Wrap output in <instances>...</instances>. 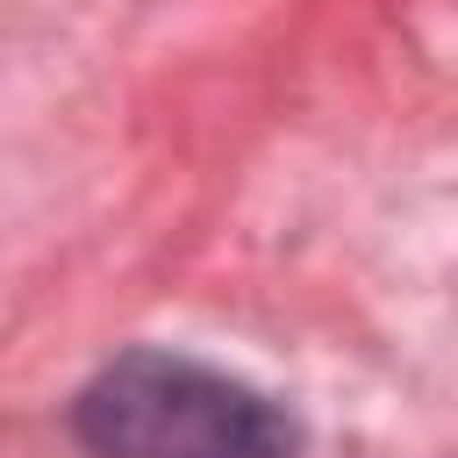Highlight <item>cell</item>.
Segmentation results:
<instances>
[{"label":"cell","instance_id":"cell-1","mask_svg":"<svg viewBox=\"0 0 458 458\" xmlns=\"http://www.w3.org/2000/svg\"><path fill=\"white\" fill-rule=\"evenodd\" d=\"M79 437L100 458H301L293 422L258 386L172 351L114 358L79 394Z\"/></svg>","mask_w":458,"mask_h":458}]
</instances>
